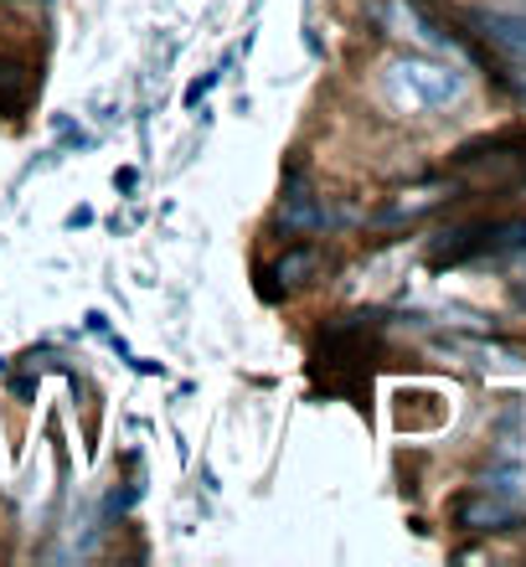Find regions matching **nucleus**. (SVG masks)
<instances>
[{"label": "nucleus", "mask_w": 526, "mask_h": 567, "mask_svg": "<svg viewBox=\"0 0 526 567\" xmlns=\"http://www.w3.org/2000/svg\"><path fill=\"white\" fill-rule=\"evenodd\" d=\"M382 93L403 114H439V109H454L465 99L470 78L434 52H403L382 68Z\"/></svg>", "instance_id": "f257e3e1"}, {"label": "nucleus", "mask_w": 526, "mask_h": 567, "mask_svg": "<svg viewBox=\"0 0 526 567\" xmlns=\"http://www.w3.org/2000/svg\"><path fill=\"white\" fill-rule=\"evenodd\" d=\"M367 16H372V27L382 31V37L413 47V52L460 58V42H454L444 27H434V21H429V16H423L413 0H372V6H367Z\"/></svg>", "instance_id": "f03ea898"}, {"label": "nucleus", "mask_w": 526, "mask_h": 567, "mask_svg": "<svg viewBox=\"0 0 526 567\" xmlns=\"http://www.w3.org/2000/svg\"><path fill=\"white\" fill-rule=\"evenodd\" d=\"M526 254V223H496V227H465V233H444L434 243V264H460V258H501Z\"/></svg>", "instance_id": "7ed1b4c3"}, {"label": "nucleus", "mask_w": 526, "mask_h": 567, "mask_svg": "<svg viewBox=\"0 0 526 567\" xmlns=\"http://www.w3.org/2000/svg\"><path fill=\"white\" fill-rule=\"evenodd\" d=\"M326 223H331V212H326V196L310 192V181H305V171L295 165V171L285 176L279 227H285V233H295V238H316V233H326Z\"/></svg>", "instance_id": "20e7f679"}, {"label": "nucleus", "mask_w": 526, "mask_h": 567, "mask_svg": "<svg viewBox=\"0 0 526 567\" xmlns=\"http://www.w3.org/2000/svg\"><path fill=\"white\" fill-rule=\"evenodd\" d=\"M454 522L465 526V532H506V526L522 522V501L481 485L475 495H465V501L454 506Z\"/></svg>", "instance_id": "39448f33"}, {"label": "nucleus", "mask_w": 526, "mask_h": 567, "mask_svg": "<svg viewBox=\"0 0 526 567\" xmlns=\"http://www.w3.org/2000/svg\"><path fill=\"white\" fill-rule=\"evenodd\" d=\"M475 27L496 52H506L512 62H526V6H516V11H475Z\"/></svg>", "instance_id": "423d86ee"}, {"label": "nucleus", "mask_w": 526, "mask_h": 567, "mask_svg": "<svg viewBox=\"0 0 526 567\" xmlns=\"http://www.w3.org/2000/svg\"><path fill=\"white\" fill-rule=\"evenodd\" d=\"M439 202H450V186H413V192H398V202H388V212L377 217V227L413 223L419 212H434Z\"/></svg>", "instance_id": "0eeeda50"}, {"label": "nucleus", "mask_w": 526, "mask_h": 567, "mask_svg": "<svg viewBox=\"0 0 526 567\" xmlns=\"http://www.w3.org/2000/svg\"><path fill=\"white\" fill-rule=\"evenodd\" d=\"M326 264V254H320L316 243H305V248H289V254H279L274 258V269H269V279H279L285 289H295V284H305L310 274Z\"/></svg>", "instance_id": "6e6552de"}, {"label": "nucleus", "mask_w": 526, "mask_h": 567, "mask_svg": "<svg viewBox=\"0 0 526 567\" xmlns=\"http://www.w3.org/2000/svg\"><path fill=\"white\" fill-rule=\"evenodd\" d=\"M506 89H512L516 99H522V104H526V62H516L512 73H506Z\"/></svg>", "instance_id": "1a4fd4ad"}]
</instances>
